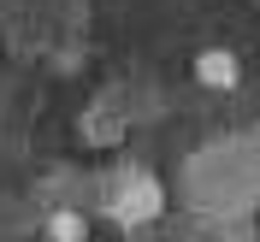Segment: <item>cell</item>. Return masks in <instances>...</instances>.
Instances as JSON below:
<instances>
[{
  "mask_svg": "<svg viewBox=\"0 0 260 242\" xmlns=\"http://www.w3.org/2000/svg\"><path fill=\"white\" fill-rule=\"evenodd\" d=\"M237 71H243V65H237L231 48H201L195 53V83H201V89H231Z\"/></svg>",
  "mask_w": 260,
  "mask_h": 242,
  "instance_id": "cell-1",
  "label": "cell"
},
{
  "mask_svg": "<svg viewBox=\"0 0 260 242\" xmlns=\"http://www.w3.org/2000/svg\"><path fill=\"white\" fill-rule=\"evenodd\" d=\"M48 242H89V219H83L77 207L48 213Z\"/></svg>",
  "mask_w": 260,
  "mask_h": 242,
  "instance_id": "cell-2",
  "label": "cell"
}]
</instances>
